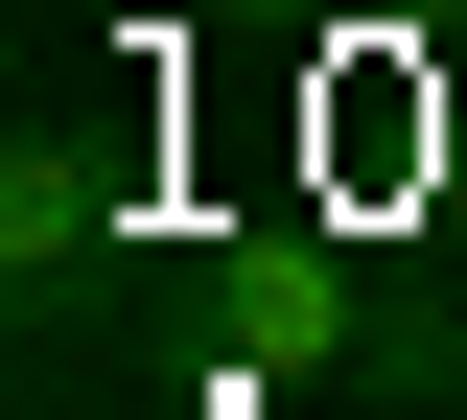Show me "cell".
Wrapping results in <instances>:
<instances>
[{
	"label": "cell",
	"instance_id": "6da1fadb",
	"mask_svg": "<svg viewBox=\"0 0 467 420\" xmlns=\"http://www.w3.org/2000/svg\"><path fill=\"white\" fill-rule=\"evenodd\" d=\"M94 234H117L94 140H70V118H24V140H0V281H24V303H70V281H94Z\"/></svg>",
	"mask_w": 467,
	"mask_h": 420
},
{
	"label": "cell",
	"instance_id": "7a4b0ae2",
	"mask_svg": "<svg viewBox=\"0 0 467 420\" xmlns=\"http://www.w3.org/2000/svg\"><path fill=\"white\" fill-rule=\"evenodd\" d=\"M234 24H374V0H234Z\"/></svg>",
	"mask_w": 467,
	"mask_h": 420
}]
</instances>
